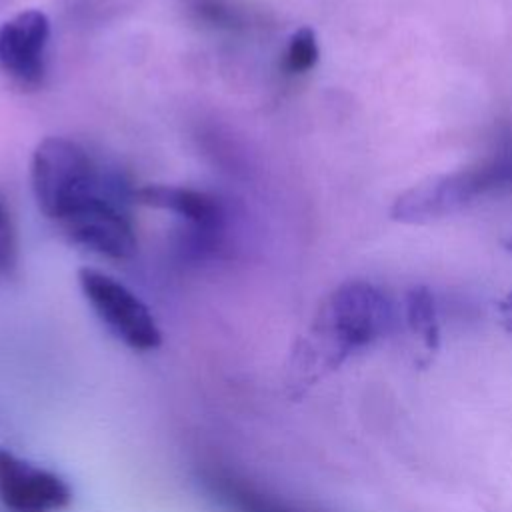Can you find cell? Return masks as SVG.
Masks as SVG:
<instances>
[{"label":"cell","instance_id":"obj_1","mask_svg":"<svg viewBox=\"0 0 512 512\" xmlns=\"http://www.w3.org/2000/svg\"><path fill=\"white\" fill-rule=\"evenodd\" d=\"M392 324L386 294L370 282L348 280L322 302L302 350V368L318 378L380 340Z\"/></svg>","mask_w":512,"mask_h":512},{"label":"cell","instance_id":"obj_2","mask_svg":"<svg viewBox=\"0 0 512 512\" xmlns=\"http://www.w3.org/2000/svg\"><path fill=\"white\" fill-rule=\"evenodd\" d=\"M512 188V152H496L474 166L426 178L404 190L390 208L402 224H428L452 216L498 190Z\"/></svg>","mask_w":512,"mask_h":512},{"label":"cell","instance_id":"obj_3","mask_svg":"<svg viewBox=\"0 0 512 512\" xmlns=\"http://www.w3.org/2000/svg\"><path fill=\"white\" fill-rule=\"evenodd\" d=\"M30 178L38 208L56 222L102 194L100 176L86 150L60 136L44 138L36 146Z\"/></svg>","mask_w":512,"mask_h":512},{"label":"cell","instance_id":"obj_4","mask_svg":"<svg viewBox=\"0 0 512 512\" xmlns=\"http://www.w3.org/2000/svg\"><path fill=\"white\" fill-rule=\"evenodd\" d=\"M84 298L102 324L128 348L148 352L162 342V332L148 306L124 284L92 268L78 270Z\"/></svg>","mask_w":512,"mask_h":512},{"label":"cell","instance_id":"obj_5","mask_svg":"<svg viewBox=\"0 0 512 512\" xmlns=\"http://www.w3.org/2000/svg\"><path fill=\"white\" fill-rule=\"evenodd\" d=\"M70 502L72 488L60 474L0 448V504L6 512H60Z\"/></svg>","mask_w":512,"mask_h":512},{"label":"cell","instance_id":"obj_6","mask_svg":"<svg viewBox=\"0 0 512 512\" xmlns=\"http://www.w3.org/2000/svg\"><path fill=\"white\" fill-rule=\"evenodd\" d=\"M50 38L48 16L24 10L0 24V74L10 82L34 88L46 72V46Z\"/></svg>","mask_w":512,"mask_h":512},{"label":"cell","instance_id":"obj_7","mask_svg":"<svg viewBox=\"0 0 512 512\" xmlns=\"http://www.w3.org/2000/svg\"><path fill=\"white\" fill-rule=\"evenodd\" d=\"M64 234L92 252L124 260L136 252V236L128 218L108 198L94 196L58 222Z\"/></svg>","mask_w":512,"mask_h":512},{"label":"cell","instance_id":"obj_8","mask_svg":"<svg viewBox=\"0 0 512 512\" xmlns=\"http://www.w3.org/2000/svg\"><path fill=\"white\" fill-rule=\"evenodd\" d=\"M136 198L146 206L180 214L204 234L218 232L224 222V208L220 200L208 192L180 186L148 184L136 192Z\"/></svg>","mask_w":512,"mask_h":512},{"label":"cell","instance_id":"obj_9","mask_svg":"<svg viewBox=\"0 0 512 512\" xmlns=\"http://www.w3.org/2000/svg\"><path fill=\"white\" fill-rule=\"evenodd\" d=\"M206 484L218 502L234 512H308L230 472H208Z\"/></svg>","mask_w":512,"mask_h":512},{"label":"cell","instance_id":"obj_10","mask_svg":"<svg viewBox=\"0 0 512 512\" xmlns=\"http://www.w3.org/2000/svg\"><path fill=\"white\" fill-rule=\"evenodd\" d=\"M182 6L190 20L208 28L236 32L246 26L242 8L230 0H182Z\"/></svg>","mask_w":512,"mask_h":512},{"label":"cell","instance_id":"obj_11","mask_svg":"<svg viewBox=\"0 0 512 512\" xmlns=\"http://www.w3.org/2000/svg\"><path fill=\"white\" fill-rule=\"evenodd\" d=\"M406 318L410 328L428 344L438 342V322L434 310V298L424 286H416L406 294Z\"/></svg>","mask_w":512,"mask_h":512},{"label":"cell","instance_id":"obj_12","mask_svg":"<svg viewBox=\"0 0 512 512\" xmlns=\"http://www.w3.org/2000/svg\"><path fill=\"white\" fill-rule=\"evenodd\" d=\"M318 56H320V48H318L314 30L308 26L298 28L288 40L286 54H284V68L290 74H304L316 66Z\"/></svg>","mask_w":512,"mask_h":512},{"label":"cell","instance_id":"obj_13","mask_svg":"<svg viewBox=\"0 0 512 512\" xmlns=\"http://www.w3.org/2000/svg\"><path fill=\"white\" fill-rule=\"evenodd\" d=\"M16 268V236L8 212L0 202V276H8Z\"/></svg>","mask_w":512,"mask_h":512},{"label":"cell","instance_id":"obj_14","mask_svg":"<svg viewBox=\"0 0 512 512\" xmlns=\"http://www.w3.org/2000/svg\"><path fill=\"white\" fill-rule=\"evenodd\" d=\"M510 250H512V242H510Z\"/></svg>","mask_w":512,"mask_h":512}]
</instances>
